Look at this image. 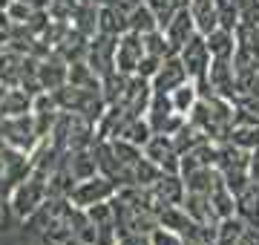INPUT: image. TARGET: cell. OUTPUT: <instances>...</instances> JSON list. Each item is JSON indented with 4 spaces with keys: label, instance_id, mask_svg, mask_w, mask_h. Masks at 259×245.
<instances>
[{
    "label": "cell",
    "instance_id": "6da1fadb",
    "mask_svg": "<svg viewBox=\"0 0 259 245\" xmlns=\"http://www.w3.org/2000/svg\"><path fill=\"white\" fill-rule=\"evenodd\" d=\"M239 115H242V110L236 107V101H233V98L207 93V95H202V98H199V104L193 107V113L187 115V121L193 124V127L202 133L207 142L222 144V142H228L233 124L239 121Z\"/></svg>",
    "mask_w": 259,
    "mask_h": 245
},
{
    "label": "cell",
    "instance_id": "7a4b0ae2",
    "mask_svg": "<svg viewBox=\"0 0 259 245\" xmlns=\"http://www.w3.org/2000/svg\"><path fill=\"white\" fill-rule=\"evenodd\" d=\"M250 156L253 153L245 147H236L233 142L219 144V156H216V168L225 176V182L231 185V190H242L250 182Z\"/></svg>",
    "mask_w": 259,
    "mask_h": 245
},
{
    "label": "cell",
    "instance_id": "3957f363",
    "mask_svg": "<svg viewBox=\"0 0 259 245\" xmlns=\"http://www.w3.org/2000/svg\"><path fill=\"white\" fill-rule=\"evenodd\" d=\"M0 144H9V147H15V150H23V153L32 156V150L40 144L32 113L0 115Z\"/></svg>",
    "mask_w": 259,
    "mask_h": 245
},
{
    "label": "cell",
    "instance_id": "277c9868",
    "mask_svg": "<svg viewBox=\"0 0 259 245\" xmlns=\"http://www.w3.org/2000/svg\"><path fill=\"white\" fill-rule=\"evenodd\" d=\"M179 58H182V64H185L187 75H190V81H196L199 84V90H202V95L210 93V87H207V69H210V49H207V38H204L202 32H196L193 38L185 44V49L179 52Z\"/></svg>",
    "mask_w": 259,
    "mask_h": 245
},
{
    "label": "cell",
    "instance_id": "5b68a950",
    "mask_svg": "<svg viewBox=\"0 0 259 245\" xmlns=\"http://www.w3.org/2000/svg\"><path fill=\"white\" fill-rule=\"evenodd\" d=\"M115 193H118V185H115L112 179H107L104 173H95V176H90V179L75 182V188L69 190L66 199H69V205L87 211V208H93V205L110 202Z\"/></svg>",
    "mask_w": 259,
    "mask_h": 245
},
{
    "label": "cell",
    "instance_id": "8992f818",
    "mask_svg": "<svg viewBox=\"0 0 259 245\" xmlns=\"http://www.w3.org/2000/svg\"><path fill=\"white\" fill-rule=\"evenodd\" d=\"M144 118L150 121L153 133H167V136H173V133L187 121L182 113H176L170 93H156V90H153V98H150V104H147Z\"/></svg>",
    "mask_w": 259,
    "mask_h": 245
},
{
    "label": "cell",
    "instance_id": "52a82bcc",
    "mask_svg": "<svg viewBox=\"0 0 259 245\" xmlns=\"http://www.w3.org/2000/svg\"><path fill=\"white\" fill-rule=\"evenodd\" d=\"M115 49H118V38L112 35H93L90 47H87V64L93 66L98 78H107L115 72Z\"/></svg>",
    "mask_w": 259,
    "mask_h": 245
},
{
    "label": "cell",
    "instance_id": "ba28073f",
    "mask_svg": "<svg viewBox=\"0 0 259 245\" xmlns=\"http://www.w3.org/2000/svg\"><path fill=\"white\" fill-rule=\"evenodd\" d=\"M144 156L156 161L164 173H179V168H182V153L176 147V139L167 133H153V139L144 144Z\"/></svg>",
    "mask_w": 259,
    "mask_h": 245
},
{
    "label": "cell",
    "instance_id": "9c48e42d",
    "mask_svg": "<svg viewBox=\"0 0 259 245\" xmlns=\"http://www.w3.org/2000/svg\"><path fill=\"white\" fill-rule=\"evenodd\" d=\"M37 81L44 93H55L64 84H69V61L61 52H49L37 61Z\"/></svg>",
    "mask_w": 259,
    "mask_h": 245
},
{
    "label": "cell",
    "instance_id": "30bf717a",
    "mask_svg": "<svg viewBox=\"0 0 259 245\" xmlns=\"http://www.w3.org/2000/svg\"><path fill=\"white\" fill-rule=\"evenodd\" d=\"M144 58V35L139 32H124L118 38V49H115V69L124 72V75H136L139 72V64Z\"/></svg>",
    "mask_w": 259,
    "mask_h": 245
},
{
    "label": "cell",
    "instance_id": "8fae6325",
    "mask_svg": "<svg viewBox=\"0 0 259 245\" xmlns=\"http://www.w3.org/2000/svg\"><path fill=\"white\" fill-rule=\"evenodd\" d=\"M161 32L167 35V40H170L173 52L179 55V52L185 49L187 40H190L196 32H199V26H196V18H193V12H190V6H182V9L173 15V20H170V23H167Z\"/></svg>",
    "mask_w": 259,
    "mask_h": 245
},
{
    "label": "cell",
    "instance_id": "7c38bea8",
    "mask_svg": "<svg viewBox=\"0 0 259 245\" xmlns=\"http://www.w3.org/2000/svg\"><path fill=\"white\" fill-rule=\"evenodd\" d=\"M185 81H190V75H187L182 58L170 55V58H164L161 69L153 75V90H156V93H173V90H176V87H182Z\"/></svg>",
    "mask_w": 259,
    "mask_h": 245
},
{
    "label": "cell",
    "instance_id": "4fadbf2b",
    "mask_svg": "<svg viewBox=\"0 0 259 245\" xmlns=\"http://www.w3.org/2000/svg\"><path fill=\"white\" fill-rule=\"evenodd\" d=\"M98 32L121 38L124 32H130V12L121 6H112V3H101L98 6Z\"/></svg>",
    "mask_w": 259,
    "mask_h": 245
},
{
    "label": "cell",
    "instance_id": "5bb4252c",
    "mask_svg": "<svg viewBox=\"0 0 259 245\" xmlns=\"http://www.w3.org/2000/svg\"><path fill=\"white\" fill-rule=\"evenodd\" d=\"M26 52L9 47L0 49V84L3 87H20V78H23V69H26Z\"/></svg>",
    "mask_w": 259,
    "mask_h": 245
},
{
    "label": "cell",
    "instance_id": "9a60e30c",
    "mask_svg": "<svg viewBox=\"0 0 259 245\" xmlns=\"http://www.w3.org/2000/svg\"><path fill=\"white\" fill-rule=\"evenodd\" d=\"M236 217L245 219L248 228L259 231V185L253 179L242 190H236Z\"/></svg>",
    "mask_w": 259,
    "mask_h": 245
},
{
    "label": "cell",
    "instance_id": "2e32d148",
    "mask_svg": "<svg viewBox=\"0 0 259 245\" xmlns=\"http://www.w3.org/2000/svg\"><path fill=\"white\" fill-rule=\"evenodd\" d=\"M32 101L35 95L23 90V87H6L3 98H0V115H23L32 113Z\"/></svg>",
    "mask_w": 259,
    "mask_h": 245
},
{
    "label": "cell",
    "instance_id": "e0dca14e",
    "mask_svg": "<svg viewBox=\"0 0 259 245\" xmlns=\"http://www.w3.org/2000/svg\"><path fill=\"white\" fill-rule=\"evenodd\" d=\"M228 142H233L236 147H245V150H259V121L256 118H245V113L239 115V121L233 124Z\"/></svg>",
    "mask_w": 259,
    "mask_h": 245
},
{
    "label": "cell",
    "instance_id": "ac0fdd59",
    "mask_svg": "<svg viewBox=\"0 0 259 245\" xmlns=\"http://www.w3.org/2000/svg\"><path fill=\"white\" fill-rule=\"evenodd\" d=\"M207 38V49H210V58H233L236 55V47H239V38L233 35V29L228 26H216Z\"/></svg>",
    "mask_w": 259,
    "mask_h": 245
},
{
    "label": "cell",
    "instance_id": "d6986e66",
    "mask_svg": "<svg viewBox=\"0 0 259 245\" xmlns=\"http://www.w3.org/2000/svg\"><path fill=\"white\" fill-rule=\"evenodd\" d=\"M170 98H173L176 113H182L187 118V115L193 113V107L199 104V98H202V90H199V84H196V81H185L182 87H176V90L170 93Z\"/></svg>",
    "mask_w": 259,
    "mask_h": 245
},
{
    "label": "cell",
    "instance_id": "ffe728a7",
    "mask_svg": "<svg viewBox=\"0 0 259 245\" xmlns=\"http://www.w3.org/2000/svg\"><path fill=\"white\" fill-rule=\"evenodd\" d=\"M130 29L139 32V35H150V32H156L161 26H158V18L153 15V9H150L147 3H139L136 9L130 12Z\"/></svg>",
    "mask_w": 259,
    "mask_h": 245
},
{
    "label": "cell",
    "instance_id": "44dd1931",
    "mask_svg": "<svg viewBox=\"0 0 259 245\" xmlns=\"http://www.w3.org/2000/svg\"><path fill=\"white\" fill-rule=\"evenodd\" d=\"M144 3H147L150 9H153V15L158 18V26H161V29H164L167 23L173 20V15H176V12L182 9L176 0H144Z\"/></svg>",
    "mask_w": 259,
    "mask_h": 245
},
{
    "label": "cell",
    "instance_id": "7402d4cb",
    "mask_svg": "<svg viewBox=\"0 0 259 245\" xmlns=\"http://www.w3.org/2000/svg\"><path fill=\"white\" fill-rule=\"evenodd\" d=\"M161 64H164V58H158V55H147V52H144V58H141L139 72H136V75L150 78V81H153V75H156L158 69H161Z\"/></svg>",
    "mask_w": 259,
    "mask_h": 245
},
{
    "label": "cell",
    "instance_id": "603a6c76",
    "mask_svg": "<svg viewBox=\"0 0 259 245\" xmlns=\"http://www.w3.org/2000/svg\"><path fill=\"white\" fill-rule=\"evenodd\" d=\"M15 217H18V214H15V208H12V199L9 196H0V231H6Z\"/></svg>",
    "mask_w": 259,
    "mask_h": 245
},
{
    "label": "cell",
    "instance_id": "cb8c5ba5",
    "mask_svg": "<svg viewBox=\"0 0 259 245\" xmlns=\"http://www.w3.org/2000/svg\"><path fill=\"white\" fill-rule=\"evenodd\" d=\"M179 6H190V0H176Z\"/></svg>",
    "mask_w": 259,
    "mask_h": 245
}]
</instances>
